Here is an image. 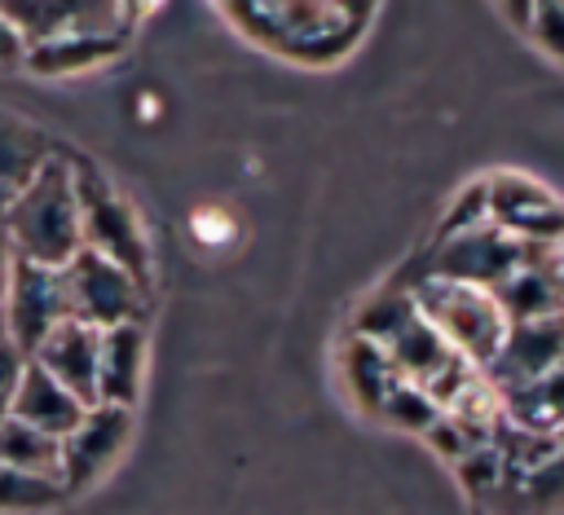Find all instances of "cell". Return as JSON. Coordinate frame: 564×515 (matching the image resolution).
I'll return each mask as SVG.
<instances>
[{"instance_id":"6da1fadb","label":"cell","mask_w":564,"mask_h":515,"mask_svg":"<svg viewBox=\"0 0 564 515\" xmlns=\"http://www.w3.org/2000/svg\"><path fill=\"white\" fill-rule=\"evenodd\" d=\"M220 13L273 57H286L300 66H335L361 44L375 18V4L251 0V4H220Z\"/></svg>"},{"instance_id":"7a4b0ae2","label":"cell","mask_w":564,"mask_h":515,"mask_svg":"<svg viewBox=\"0 0 564 515\" xmlns=\"http://www.w3.org/2000/svg\"><path fill=\"white\" fill-rule=\"evenodd\" d=\"M0 229L13 246V260H26V264L62 269L75 251H84L66 150L53 163H44V172L9 202V211L0 216Z\"/></svg>"},{"instance_id":"3957f363","label":"cell","mask_w":564,"mask_h":515,"mask_svg":"<svg viewBox=\"0 0 564 515\" xmlns=\"http://www.w3.org/2000/svg\"><path fill=\"white\" fill-rule=\"evenodd\" d=\"M70 158V185H75V211H79V242L93 255H106L110 264L128 269L141 286L150 282V242H145V224L141 211L132 207V198L88 158L66 154Z\"/></svg>"},{"instance_id":"277c9868","label":"cell","mask_w":564,"mask_h":515,"mask_svg":"<svg viewBox=\"0 0 564 515\" xmlns=\"http://www.w3.org/2000/svg\"><path fill=\"white\" fill-rule=\"evenodd\" d=\"M423 321L445 339V348L458 361H476V365H494L511 321L502 313V304L494 299V291L467 286V282H445V277H423V286L410 299Z\"/></svg>"},{"instance_id":"5b68a950","label":"cell","mask_w":564,"mask_h":515,"mask_svg":"<svg viewBox=\"0 0 564 515\" xmlns=\"http://www.w3.org/2000/svg\"><path fill=\"white\" fill-rule=\"evenodd\" d=\"M150 9L145 4H75L70 9V26L22 53V66H31L35 75H79L93 70L110 57H119L132 40V31L141 26Z\"/></svg>"},{"instance_id":"8992f818","label":"cell","mask_w":564,"mask_h":515,"mask_svg":"<svg viewBox=\"0 0 564 515\" xmlns=\"http://www.w3.org/2000/svg\"><path fill=\"white\" fill-rule=\"evenodd\" d=\"M62 295H66V321H79L88 330L141 321V304H145V286L128 269L93 251H75L62 264Z\"/></svg>"},{"instance_id":"52a82bcc","label":"cell","mask_w":564,"mask_h":515,"mask_svg":"<svg viewBox=\"0 0 564 515\" xmlns=\"http://www.w3.org/2000/svg\"><path fill=\"white\" fill-rule=\"evenodd\" d=\"M132 436V409L119 405H88L84 418L57 440V489L62 497L88 493L106 471L119 462Z\"/></svg>"},{"instance_id":"ba28073f","label":"cell","mask_w":564,"mask_h":515,"mask_svg":"<svg viewBox=\"0 0 564 515\" xmlns=\"http://www.w3.org/2000/svg\"><path fill=\"white\" fill-rule=\"evenodd\" d=\"M0 321H4L9 339L22 348V357L31 361V352L44 343V335L66 321L62 269L13 260V273H9L4 299H0Z\"/></svg>"},{"instance_id":"9c48e42d","label":"cell","mask_w":564,"mask_h":515,"mask_svg":"<svg viewBox=\"0 0 564 515\" xmlns=\"http://www.w3.org/2000/svg\"><path fill=\"white\" fill-rule=\"evenodd\" d=\"M480 202H485V224L520 238V242H551L560 238V202L546 185L502 172L494 180L480 185Z\"/></svg>"},{"instance_id":"30bf717a","label":"cell","mask_w":564,"mask_h":515,"mask_svg":"<svg viewBox=\"0 0 564 515\" xmlns=\"http://www.w3.org/2000/svg\"><path fill=\"white\" fill-rule=\"evenodd\" d=\"M97 343H101V330H88L79 321H62L31 352V365H40L79 405H97Z\"/></svg>"},{"instance_id":"8fae6325","label":"cell","mask_w":564,"mask_h":515,"mask_svg":"<svg viewBox=\"0 0 564 515\" xmlns=\"http://www.w3.org/2000/svg\"><path fill=\"white\" fill-rule=\"evenodd\" d=\"M145 343L150 339H145L141 321L101 330V343H97V405L132 409V401L141 392V374H145Z\"/></svg>"},{"instance_id":"7c38bea8","label":"cell","mask_w":564,"mask_h":515,"mask_svg":"<svg viewBox=\"0 0 564 515\" xmlns=\"http://www.w3.org/2000/svg\"><path fill=\"white\" fill-rule=\"evenodd\" d=\"M57 154L62 150H57V141L44 128H35L22 114L0 110V216L44 172V163H53Z\"/></svg>"},{"instance_id":"4fadbf2b","label":"cell","mask_w":564,"mask_h":515,"mask_svg":"<svg viewBox=\"0 0 564 515\" xmlns=\"http://www.w3.org/2000/svg\"><path fill=\"white\" fill-rule=\"evenodd\" d=\"M84 409H88V405H79L66 387H57V383H53L40 365H31V361H26V370H22V379H18V392H13V401H9V418L35 427V431L48 436V440H62V436L84 418Z\"/></svg>"},{"instance_id":"5bb4252c","label":"cell","mask_w":564,"mask_h":515,"mask_svg":"<svg viewBox=\"0 0 564 515\" xmlns=\"http://www.w3.org/2000/svg\"><path fill=\"white\" fill-rule=\"evenodd\" d=\"M0 467L57 480V440H48L35 427H26V423L4 414L0 418Z\"/></svg>"},{"instance_id":"9a60e30c","label":"cell","mask_w":564,"mask_h":515,"mask_svg":"<svg viewBox=\"0 0 564 515\" xmlns=\"http://www.w3.org/2000/svg\"><path fill=\"white\" fill-rule=\"evenodd\" d=\"M57 502H66L57 480L0 467V515H35V511H53Z\"/></svg>"},{"instance_id":"2e32d148","label":"cell","mask_w":564,"mask_h":515,"mask_svg":"<svg viewBox=\"0 0 564 515\" xmlns=\"http://www.w3.org/2000/svg\"><path fill=\"white\" fill-rule=\"evenodd\" d=\"M507 18L520 22V35L533 40L551 62L560 57V4H507Z\"/></svg>"},{"instance_id":"e0dca14e","label":"cell","mask_w":564,"mask_h":515,"mask_svg":"<svg viewBox=\"0 0 564 515\" xmlns=\"http://www.w3.org/2000/svg\"><path fill=\"white\" fill-rule=\"evenodd\" d=\"M22 370H26V357H22V348L9 339V330H4V321H0V418L9 414V401H13V392H18Z\"/></svg>"},{"instance_id":"ac0fdd59","label":"cell","mask_w":564,"mask_h":515,"mask_svg":"<svg viewBox=\"0 0 564 515\" xmlns=\"http://www.w3.org/2000/svg\"><path fill=\"white\" fill-rule=\"evenodd\" d=\"M22 40L13 35V26L4 22V13H0V66H22Z\"/></svg>"},{"instance_id":"d6986e66","label":"cell","mask_w":564,"mask_h":515,"mask_svg":"<svg viewBox=\"0 0 564 515\" xmlns=\"http://www.w3.org/2000/svg\"><path fill=\"white\" fill-rule=\"evenodd\" d=\"M9 273H13V246H9V238H4V229H0V299H4Z\"/></svg>"}]
</instances>
